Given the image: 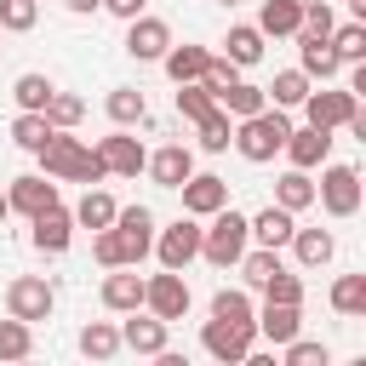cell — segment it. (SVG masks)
Wrapping results in <instances>:
<instances>
[{"label": "cell", "instance_id": "obj_1", "mask_svg": "<svg viewBox=\"0 0 366 366\" xmlns=\"http://www.w3.org/2000/svg\"><path fill=\"white\" fill-rule=\"evenodd\" d=\"M34 154H40V172H46V177H57V183H86V189H92V183H103V177H109V172H103V160H97V149H86L74 132H51Z\"/></svg>", "mask_w": 366, "mask_h": 366}, {"label": "cell", "instance_id": "obj_40", "mask_svg": "<svg viewBox=\"0 0 366 366\" xmlns=\"http://www.w3.org/2000/svg\"><path fill=\"white\" fill-rule=\"evenodd\" d=\"M29 349H34V332H29V320H0V360H29Z\"/></svg>", "mask_w": 366, "mask_h": 366}, {"label": "cell", "instance_id": "obj_10", "mask_svg": "<svg viewBox=\"0 0 366 366\" xmlns=\"http://www.w3.org/2000/svg\"><path fill=\"white\" fill-rule=\"evenodd\" d=\"M177 194H183V212H189V217H212L217 206H229V183H223L217 172H189V177L177 183Z\"/></svg>", "mask_w": 366, "mask_h": 366}, {"label": "cell", "instance_id": "obj_50", "mask_svg": "<svg viewBox=\"0 0 366 366\" xmlns=\"http://www.w3.org/2000/svg\"><path fill=\"white\" fill-rule=\"evenodd\" d=\"M6 217H11V206H6V194H0V223H6Z\"/></svg>", "mask_w": 366, "mask_h": 366}, {"label": "cell", "instance_id": "obj_17", "mask_svg": "<svg viewBox=\"0 0 366 366\" xmlns=\"http://www.w3.org/2000/svg\"><path fill=\"white\" fill-rule=\"evenodd\" d=\"M252 326H257V337L286 343V337L303 332V303H269V297H263V309L252 315Z\"/></svg>", "mask_w": 366, "mask_h": 366}, {"label": "cell", "instance_id": "obj_37", "mask_svg": "<svg viewBox=\"0 0 366 366\" xmlns=\"http://www.w3.org/2000/svg\"><path fill=\"white\" fill-rule=\"evenodd\" d=\"M332 309L337 315H366V274H337L332 280Z\"/></svg>", "mask_w": 366, "mask_h": 366}, {"label": "cell", "instance_id": "obj_24", "mask_svg": "<svg viewBox=\"0 0 366 366\" xmlns=\"http://www.w3.org/2000/svg\"><path fill=\"white\" fill-rule=\"evenodd\" d=\"M286 246L297 252V263H303V269H326V263H332V252H337L332 229H292V240H286Z\"/></svg>", "mask_w": 366, "mask_h": 366}, {"label": "cell", "instance_id": "obj_3", "mask_svg": "<svg viewBox=\"0 0 366 366\" xmlns=\"http://www.w3.org/2000/svg\"><path fill=\"white\" fill-rule=\"evenodd\" d=\"M246 246H252L246 217H240L234 206H217V212H212V229H200V257H206L212 269H234Z\"/></svg>", "mask_w": 366, "mask_h": 366}, {"label": "cell", "instance_id": "obj_7", "mask_svg": "<svg viewBox=\"0 0 366 366\" xmlns=\"http://www.w3.org/2000/svg\"><path fill=\"white\" fill-rule=\"evenodd\" d=\"M252 337H257V326H234V320H217V315L200 326V349L212 360H223V366H240L246 349H252Z\"/></svg>", "mask_w": 366, "mask_h": 366}, {"label": "cell", "instance_id": "obj_15", "mask_svg": "<svg viewBox=\"0 0 366 366\" xmlns=\"http://www.w3.org/2000/svg\"><path fill=\"white\" fill-rule=\"evenodd\" d=\"M29 223H34V246H40V252H51V257L69 252V240H74V212H63V200H51L46 212H34Z\"/></svg>", "mask_w": 366, "mask_h": 366}, {"label": "cell", "instance_id": "obj_44", "mask_svg": "<svg viewBox=\"0 0 366 366\" xmlns=\"http://www.w3.org/2000/svg\"><path fill=\"white\" fill-rule=\"evenodd\" d=\"M92 257H97L103 269H120V263H126V240H120L114 223H109V229H92Z\"/></svg>", "mask_w": 366, "mask_h": 366}, {"label": "cell", "instance_id": "obj_12", "mask_svg": "<svg viewBox=\"0 0 366 366\" xmlns=\"http://www.w3.org/2000/svg\"><path fill=\"white\" fill-rule=\"evenodd\" d=\"M166 46H172V29H166L160 17L137 11V17L126 23V51H132L137 63H160V57H166Z\"/></svg>", "mask_w": 366, "mask_h": 366}, {"label": "cell", "instance_id": "obj_30", "mask_svg": "<svg viewBox=\"0 0 366 366\" xmlns=\"http://www.w3.org/2000/svg\"><path fill=\"white\" fill-rule=\"evenodd\" d=\"M103 109H109V120H114V126H137V120H149V103H143V92H137V86H114Z\"/></svg>", "mask_w": 366, "mask_h": 366}, {"label": "cell", "instance_id": "obj_22", "mask_svg": "<svg viewBox=\"0 0 366 366\" xmlns=\"http://www.w3.org/2000/svg\"><path fill=\"white\" fill-rule=\"evenodd\" d=\"M297 51H303V74H309V80H332V74H343V57L332 51L326 34H303V29H297Z\"/></svg>", "mask_w": 366, "mask_h": 366}, {"label": "cell", "instance_id": "obj_11", "mask_svg": "<svg viewBox=\"0 0 366 366\" xmlns=\"http://www.w3.org/2000/svg\"><path fill=\"white\" fill-rule=\"evenodd\" d=\"M114 229L126 240V263L137 269L149 257V246H154V212L149 206H114Z\"/></svg>", "mask_w": 366, "mask_h": 366}, {"label": "cell", "instance_id": "obj_35", "mask_svg": "<svg viewBox=\"0 0 366 366\" xmlns=\"http://www.w3.org/2000/svg\"><path fill=\"white\" fill-rule=\"evenodd\" d=\"M40 114L51 120V132H74V126H80V114H86V103H80L74 92H51Z\"/></svg>", "mask_w": 366, "mask_h": 366}, {"label": "cell", "instance_id": "obj_47", "mask_svg": "<svg viewBox=\"0 0 366 366\" xmlns=\"http://www.w3.org/2000/svg\"><path fill=\"white\" fill-rule=\"evenodd\" d=\"M332 6L326 0H303V34H332Z\"/></svg>", "mask_w": 366, "mask_h": 366}, {"label": "cell", "instance_id": "obj_42", "mask_svg": "<svg viewBox=\"0 0 366 366\" xmlns=\"http://www.w3.org/2000/svg\"><path fill=\"white\" fill-rule=\"evenodd\" d=\"M212 109H217V97H212L200 80H183V86H177V114H183V120H206Z\"/></svg>", "mask_w": 366, "mask_h": 366}, {"label": "cell", "instance_id": "obj_43", "mask_svg": "<svg viewBox=\"0 0 366 366\" xmlns=\"http://www.w3.org/2000/svg\"><path fill=\"white\" fill-rule=\"evenodd\" d=\"M40 23V0H0V29L6 34H29Z\"/></svg>", "mask_w": 366, "mask_h": 366}, {"label": "cell", "instance_id": "obj_13", "mask_svg": "<svg viewBox=\"0 0 366 366\" xmlns=\"http://www.w3.org/2000/svg\"><path fill=\"white\" fill-rule=\"evenodd\" d=\"M97 160H103L109 177H137L143 160H149V149H143L137 137H126V132H109V137L97 143Z\"/></svg>", "mask_w": 366, "mask_h": 366}, {"label": "cell", "instance_id": "obj_46", "mask_svg": "<svg viewBox=\"0 0 366 366\" xmlns=\"http://www.w3.org/2000/svg\"><path fill=\"white\" fill-rule=\"evenodd\" d=\"M280 349H286V366H326L332 360V349L326 343H309V337H286Z\"/></svg>", "mask_w": 366, "mask_h": 366}, {"label": "cell", "instance_id": "obj_39", "mask_svg": "<svg viewBox=\"0 0 366 366\" xmlns=\"http://www.w3.org/2000/svg\"><path fill=\"white\" fill-rule=\"evenodd\" d=\"M194 126H200V149H206V154H223L229 137H234V114H223V109H212V114L194 120Z\"/></svg>", "mask_w": 366, "mask_h": 366}, {"label": "cell", "instance_id": "obj_38", "mask_svg": "<svg viewBox=\"0 0 366 366\" xmlns=\"http://www.w3.org/2000/svg\"><path fill=\"white\" fill-rule=\"evenodd\" d=\"M212 315L217 320H234V326H252V315H257V303L240 292V286H223L217 297H212Z\"/></svg>", "mask_w": 366, "mask_h": 366}, {"label": "cell", "instance_id": "obj_51", "mask_svg": "<svg viewBox=\"0 0 366 366\" xmlns=\"http://www.w3.org/2000/svg\"><path fill=\"white\" fill-rule=\"evenodd\" d=\"M349 6H355V11H360V17H366V0H349Z\"/></svg>", "mask_w": 366, "mask_h": 366}, {"label": "cell", "instance_id": "obj_23", "mask_svg": "<svg viewBox=\"0 0 366 366\" xmlns=\"http://www.w3.org/2000/svg\"><path fill=\"white\" fill-rule=\"evenodd\" d=\"M160 63H166V74H172V86H183V80H200V74H206V63H212V51H206V46H189V40H183V46L172 40Z\"/></svg>", "mask_w": 366, "mask_h": 366}, {"label": "cell", "instance_id": "obj_41", "mask_svg": "<svg viewBox=\"0 0 366 366\" xmlns=\"http://www.w3.org/2000/svg\"><path fill=\"white\" fill-rule=\"evenodd\" d=\"M51 92H57V86H51L46 74H34V69L11 80V97H17V109H46V97H51Z\"/></svg>", "mask_w": 366, "mask_h": 366}, {"label": "cell", "instance_id": "obj_53", "mask_svg": "<svg viewBox=\"0 0 366 366\" xmlns=\"http://www.w3.org/2000/svg\"><path fill=\"white\" fill-rule=\"evenodd\" d=\"M0 34H6V29H0Z\"/></svg>", "mask_w": 366, "mask_h": 366}, {"label": "cell", "instance_id": "obj_34", "mask_svg": "<svg viewBox=\"0 0 366 366\" xmlns=\"http://www.w3.org/2000/svg\"><path fill=\"white\" fill-rule=\"evenodd\" d=\"M332 51L343 57V63H366V23H332Z\"/></svg>", "mask_w": 366, "mask_h": 366}, {"label": "cell", "instance_id": "obj_6", "mask_svg": "<svg viewBox=\"0 0 366 366\" xmlns=\"http://www.w3.org/2000/svg\"><path fill=\"white\" fill-rule=\"evenodd\" d=\"M315 200H320L332 217H355V212H360V172H355V166H326L320 183H315Z\"/></svg>", "mask_w": 366, "mask_h": 366}, {"label": "cell", "instance_id": "obj_27", "mask_svg": "<svg viewBox=\"0 0 366 366\" xmlns=\"http://www.w3.org/2000/svg\"><path fill=\"white\" fill-rule=\"evenodd\" d=\"M274 206H286V212H303V206H315V177H309L303 166L280 172V177H274Z\"/></svg>", "mask_w": 366, "mask_h": 366}, {"label": "cell", "instance_id": "obj_18", "mask_svg": "<svg viewBox=\"0 0 366 366\" xmlns=\"http://www.w3.org/2000/svg\"><path fill=\"white\" fill-rule=\"evenodd\" d=\"M143 172H149L160 189H177V183L194 172V149H183V143H166V149H154V154L143 160Z\"/></svg>", "mask_w": 366, "mask_h": 366}, {"label": "cell", "instance_id": "obj_33", "mask_svg": "<svg viewBox=\"0 0 366 366\" xmlns=\"http://www.w3.org/2000/svg\"><path fill=\"white\" fill-rule=\"evenodd\" d=\"M80 355H92V360H109V355H120V326H109V320H92V326H80Z\"/></svg>", "mask_w": 366, "mask_h": 366}, {"label": "cell", "instance_id": "obj_2", "mask_svg": "<svg viewBox=\"0 0 366 366\" xmlns=\"http://www.w3.org/2000/svg\"><path fill=\"white\" fill-rule=\"evenodd\" d=\"M286 132H292V120H286V109H274V103H263L257 114H246L240 126H234V149H240V160H252V166H269L274 154H280V143H286Z\"/></svg>", "mask_w": 366, "mask_h": 366}, {"label": "cell", "instance_id": "obj_26", "mask_svg": "<svg viewBox=\"0 0 366 366\" xmlns=\"http://www.w3.org/2000/svg\"><path fill=\"white\" fill-rule=\"evenodd\" d=\"M223 57H229L234 69L263 63V34H257V23H234V29L223 34Z\"/></svg>", "mask_w": 366, "mask_h": 366}, {"label": "cell", "instance_id": "obj_4", "mask_svg": "<svg viewBox=\"0 0 366 366\" xmlns=\"http://www.w3.org/2000/svg\"><path fill=\"white\" fill-rule=\"evenodd\" d=\"M154 257H160V269H189L194 257H200V217H177V223H166L160 234H154V246H149Z\"/></svg>", "mask_w": 366, "mask_h": 366}, {"label": "cell", "instance_id": "obj_14", "mask_svg": "<svg viewBox=\"0 0 366 366\" xmlns=\"http://www.w3.org/2000/svg\"><path fill=\"white\" fill-rule=\"evenodd\" d=\"M280 154L292 160V166H303V172H315V166H326V154H332V132H320V126H292L286 132V143H280Z\"/></svg>", "mask_w": 366, "mask_h": 366}, {"label": "cell", "instance_id": "obj_36", "mask_svg": "<svg viewBox=\"0 0 366 366\" xmlns=\"http://www.w3.org/2000/svg\"><path fill=\"white\" fill-rule=\"evenodd\" d=\"M46 137H51V120H46L40 109H23V114L11 120V143H17V149H29V154H34Z\"/></svg>", "mask_w": 366, "mask_h": 366}, {"label": "cell", "instance_id": "obj_28", "mask_svg": "<svg viewBox=\"0 0 366 366\" xmlns=\"http://www.w3.org/2000/svg\"><path fill=\"white\" fill-rule=\"evenodd\" d=\"M269 97H263V86H252V80H229L223 92H217V109L223 114H234V120H246V114H257Z\"/></svg>", "mask_w": 366, "mask_h": 366}, {"label": "cell", "instance_id": "obj_45", "mask_svg": "<svg viewBox=\"0 0 366 366\" xmlns=\"http://www.w3.org/2000/svg\"><path fill=\"white\" fill-rule=\"evenodd\" d=\"M257 292H263L269 303H303V280H297L292 269H274V274H269Z\"/></svg>", "mask_w": 366, "mask_h": 366}, {"label": "cell", "instance_id": "obj_48", "mask_svg": "<svg viewBox=\"0 0 366 366\" xmlns=\"http://www.w3.org/2000/svg\"><path fill=\"white\" fill-rule=\"evenodd\" d=\"M143 6H149V0H103V11H114L120 23H132V17L143 11Z\"/></svg>", "mask_w": 366, "mask_h": 366}, {"label": "cell", "instance_id": "obj_52", "mask_svg": "<svg viewBox=\"0 0 366 366\" xmlns=\"http://www.w3.org/2000/svg\"><path fill=\"white\" fill-rule=\"evenodd\" d=\"M223 6H234V0H223Z\"/></svg>", "mask_w": 366, "mask_h": 366}, {"label": "cell", "instance_id": "obj_49", "mask_svg": "<svg viewBox=\"0 0 366 366\" xmlns=\"http://www.w3.org/2000/svg\"><path fill=\"white\" fill-rule=\"evenodd\" d=\"M63 6H69L74 17H86V11H103V0H63Z\"/></svg>", "mask_w": 366, "mask_h": 366}, {"label": "cell", "instance_id": "obj_5", "mask_svg": "<svg viewBox=\"0 0 366 366\" xmlns=\"http://www.w3.org/2000/svg\"><path fill=\"white\" fill-rule=\"evenodd\" d=\"M143 309L160 315L166 326L183 320V315H189V280H183V269H160V274H149V280H143Z\"/></svg>", "mask_w": 366, "mask_h": 366}, {"label": "cell", "instance_id": "obj_21", "mask_svg": "<svg viewBox=\"0 0 366 366\" xmlns=\"http://www.w3.org/2000/svg\"><path fill=\"white\" fill-rule=\"evenodd\" d=\"M120 349H132V355H160V349H166V320L132 309V320L120 326Z\"/></svg>", "mask_w": 366, "mask_h": 366}, {"label": "cell", "instance_id": "obj_31", "mask_svg": "<svg viewBox=\"0 0 366 366\" xmlns=\"http://www.w3.org/2000/svg\"><path fill=\"white\" fill-rule=\"evenodd\" d=\"M114 223V200L92 183L86 194H80V206H74V229H109Z\"/></svg>", "mask_w": 366, "mask_h": 366}, {"label": "cell", "instance_id": "obj_19", "mask_svg": "<svg viewBox=\"0 0 366 366\" xmlns=\"http://www.w3.org/2000/svg\"><path fill=\"white\" fill-rule=\"evenodd\" d=\"M246 229H252V240H257V246H274V252H280V246L292 240V229H297V212H286V206H274V200H269L257 217H246Z\"/></svg>", "mask_w": 366, "mask_h": 366}, {"label": "cell", "instance_id": "obj_29", "mask_svg": "<svg viewBox=\"0 0 366 366\" xmlns=\"http://www.w3.org/2000/svg\"><path fill=\"white\" fill-rule=\"evenodd\" d=\"M263 97H269L274 109H297V103L309 97V74H303V69H280L274 86H263Z\"/></svg>", "mask_w": 366, "mask_h": 366}, {"label": "cell", "instance_id": "obj_8", "mask_svg": "<svg viewBox=\"0 0 366 366\" xmlns=\"http://www.w3.org/2000/svg\"><path fill=\"white\" fill-rule=\"evenodd\" d=\"M297 109L309 114V126H320V132H337V126H349V114H355L360 103H355V92H349V86L337 92V86H326V80H320V92H309Z\"/></svg>", "mask_w": 366, "mask_h": 366}, {"label": "cell", "instance_id": "obj_25", "mask_svg": "<svg viewBox=\"0 0 366 366\" xmlns=\"http://www.w3.org/2000/svg\"><path fill=\"white\" fill-rule=\"evenodd\" d=\"M303 29V0H263V11H257V34L269 40H280V34H297Z\"/></svg>", "mask_w": 366, "mask_h": 366}, {"label": "cell", "instance_id": "obj_20", "mask_svg": "<svg viewBox=\"0 0 366 366\" xmlns=\"http://www.w3.org/2000/svg\"><path fill=\"white\" fill-rule=\"evenodd\" d=\"M103 309H114V315L143 309V274H132V263L109 269V280H103Z\"/></svg>", "mask_w": 366, "mask_h": 366}, {"label": "cell", "instance_id": "obj_9", "mask_svg": "<svg viewBox=\"0 0 366 366\" xmlns=\"http://www.w3.org/2000/svg\"><path fill=\"white\" fill-rule=\"evenodd\" d=\"M51 303H57V292L46 286V274H17L11 286H6V315H17V320H46L51 315Z\"/></svg>", "mask_w": 366, "mask_h": 366}, {"label": "cell", "instance_id": "obj_16", "mask_svg": "<svg viewBox=\"0 0 366 366\" xmlns=\"http://www.w3.org/2000/svg\"><path fill=\"white\" fill-rule=\"evenodd\" d=\"M57 200V183L46 177V172H29V177H11V189H6V206L11 212H23V217H34V212H46Z\"/></svg>", "mask_w": 366, "mask_h": 366}, {"label": "cell", "instance_id": "obj_32", "mask_svg": "<svg viewBox=\"0 0 366 366\" xmlns=\"http://www.w3.org/2000/svg\"><path fill=\"white\" fill-rule=\"evenodd\" d=\"M234 269H240V280H246V286H252V292H257V286H263V280H269V274H274V269H286V263H280V252H274V246H257V252H252V246H246V252H240V263H234Z\"/></svg>", "mask_w": 366, "mask_h": 366}]
</instances>
